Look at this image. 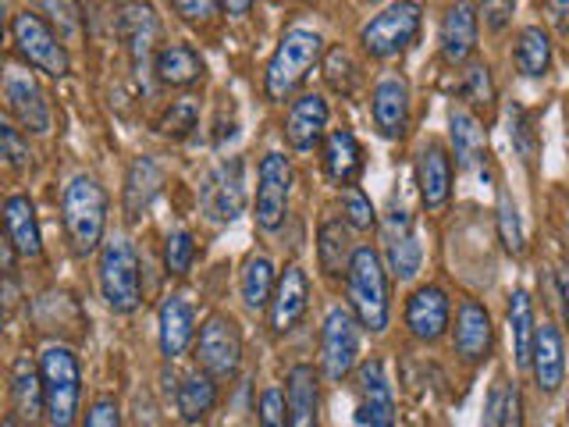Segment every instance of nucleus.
I'll list each match as a JSON object with an SVG mask.
<instances>
[{"label":"nucleus","mask_w":569,"mask_h":427,"mask_svg":"<svg viewBox=\"0 0 569 427\" xmlns=\"http://www.w3.org/2000/svg\"><path fill=\"white\" fill-rule=\"evenodd\" d=\"M61 218L68 242L79 257L93 254L103 246V228H107V192L93 175H76L64 186L61 196Z\"/></svg>","instance_id":"f257e3e1"},{"label":"nucleus","mask_w":569,"mask_h":427,"mask_svg":"<svg viewBox=\"0 0 569 427\" xmlns=\"http://www.w3.org/2000/svg\"><path fill=\"white\" fill-rule=\"evenodd\" d=\"M325 53V40L313 29H289L281 36V43L274 47L271 61H267L263 71V89L271 100H284L292 97L296 89L307 82V76L313 71V64Z\"/></svg>","instance_id":"f03ea898"},{"label":"nucleus","mask_w":569,"mask_h":427,"mask_svg":"<svg viewBox=\"0 0 569 427\" xmlns=\"http://www.w3.org/2000/svg\"><path fill=\"white\" fill-rule=\"evenodd\" d=\"M349 302H352V314L360 317V325L367 331H385L388 328V317H391V302H388V275H385V260L378 249L360 246L352 257L349 267Z\"/></svg>","instance_id":"7ed1b4c3"},{"label":"nucleus","mask_w":569,"mask_h":427,"mask_svg":"<svg viewBox=\"0 0 569 427\" xmlns=\"http://www.w3.org/2000/svg\"><path fill=\"white\" fill-rule=\"evenodd\" d=\"M43 391H47V420L50 427H71L82 403V370L79 356L68 346H47L40 356Z\"/></svg>","instance_id":"20e7f679"},{"label":"nucleus","mask_w":569,"mask_h":427,"mask_svg":"<svg viewBox=\"0 0 569 427\" xmlns=\"http://www.w3.org/2000/svg\"><path fill=\"white\" fill-rule=\"evenodd\" d=\"M100 296L114 314H132L142 302L139 257L124 236H111L100 246Z\"/></svg>","instance_id":"39448f33"},{"label":"nucleus","mask_w":569,"mask_h":427,"mask_svg":"<svg viewBox=\"0 0 569 427\" xmlns=\"http://www.w3.org/2000/svg\"><path fill=\"white\" fill-rule=\"evenodd\" d=\"M11 40H14V50L22 53V61L36 71H43V76L61 79L71 71L61 36L50 29V22H43L40 11H18L11 18Z\"/></svg>","instance_id":"423d86ee"},{"label":"nucleus","mask_w":569,"mask_h":427,"mask_svg":"<svg viewBox=\"0 0 569 427\" xmlns=\"http://www.w3.org/2000/svg\"><path fill=\"white\" fill-rule=\"evenodd\" d=\"M420 4L417 0H396V4H388L381 14H373L370 22L360 29V43L370 58H396L402 53L409 43L417 40L420 32Z\"/></svg>","instance_id":"0eeeda50"},{"label":"nucleus","mask_w":569,"mask_h":427,"mask_svg":"<svg viewBox=\"0 0 569 427\" xmlns=\"http://www.w3.org/2000/svg\"><path fill=\"white\" fill-rule=\"evenodd\" d=\"M196 360L213 378H236L242 364V331L231 314H210L196 338Z\"/></svg>","instance_id":"6e6552de"},{"label":"nucleus","mask_w":569,"mask_h":427,"mask_svg":"<svg viewBox=\"0 0 569 427\" xmlns=\"http://www.w3.org/2000/svg\"><path fill=\"white\" fill-rule=\"evenodd\" d=\"M360 317L346 307H331L320 328V364L331 381H342L360 367Z\"/></svg>","instance_id":"1a4fd4ad"},{"label":"nucleus","mask_w":569,"mask_h":427,"mask_svg":"<svg viewBox=\"0 0 569 427\" xmlns=\"http://www.w3.org/2000/svg\"><path fill=\"white\" fill-rule=\"evenodd\" d=\"M289 196H292V165L284 153H263L260 171H257V225L263 231H278L289 214Z\"/></svg>","instance_id":"9d476101"},{"label":"nucleus","mask_w":569,"mask_h":427,"mask_svg":"<svg viewBox=\"0 0 569 427\" xmlns=\"http://www.w3.org/2000/svg\"><path fill=\"white\" fill-rule=\"evenodd\" d=\"M200 203H203V214L213 225H228V221L239 218L242 207H246V182H242V160L239 157L221 160V165L203 178Z\"/></svg>","instance_id":"9b49d317"},{"label":"nucleus","mask_w":569,"mask_h":427,"mask_svg":"<svg viewBox=\"0 0 569 427\" xmlns=\"http://www.w3.org/2000/svg\"><path fill=\"white\" fill-rule=\"evenodd\" d=\"M449 317H452L449 296L438 285H420L406 302V328L417 342H438L449 331Z\"/></svg>","instance_id":"f8f14e48"},{"label":"nucleus","mask_w":569,"mask_h":427,"mask_svg":"<svg viewBox=\"0 0 569 427\" xmlns=\"http://www.w3.org/2000/svg\"><path fill=\"white\" fill-rule=\"evenodd\" d=\"M385 254H388V271L402 278V281H413L420 264H423V249L417 242V231H413V218L406 210H391L385 218Z\"/></svg>","instance_id":"ddd939ff"},{"label":"nucleus","mask_w":569,"mask_h":427,"mask_svg":"<svg viewBox=\"0 0 569 427\" xmlns=\"http://www.w3.org/2000/svg\"><path fill=\"white\" fill-rule=\"evenodd\" d=\"M328 100L320 93H302L299 100H292L289 115H284V139L296 153H310L313 147H320V139L328 132Z\"/></svg>","instance_id":"4468645a"},{"label":"nucleus","mask_w":569,"mask_h":427,"mask_svg":"<svg viewBox=\"0 0 569 427\" xmlns=\"http://www.w3.org/2000/svg\"><path fill=\"white\" fill-rule=\"evenodd\" d=\"M307 307H310V278H307V271H302L299 264L284 267L281 278H278V289L271 296V307H267V310H271V331L274 335H289L302 320V314H307Z\"/></svg>","instance_id":"2eb2a0df"},{"label":"nucleus","mask_w":569,"mask_h":427,"mask_svg":"<svg viewBox=\"0 0 569 427\" xmlns=\"http://www.w3.org/2000/svg\"><path fill=\"white\" fill-rule=\"evenodd\" d=\"M360 424L363 427H396V396L385 378L381 360H363L360 367Z\"/></svg>","instance_id":"dca6fc26"},{"label":"nucleus","mask_w":569,"mask_h":427,"mask_svg":"<svg viewBox=\"0 0 569 427\" xmlns=\"http://www.w3.org/2000/svg\"><path fill=\"white\" fill-rule=\"evenodd\" d=\"M118 36L124 40V47H129L132 61L147 64L157 36H160L157 11L147 4V0H121L118 4Z\"/></svg>","instance_id":"f3484780"},{"label":"nucleus","mask_w":569,"mask_h":427,"mask_svg":"<svg viewBox=\"0 0 569 427\" xmlns=\"http://www.w3.org/2000/svg\"><path fill=\"white\" fill-rule=\"evenodd\" d=\"M370 111H373V129L385 139H402L409 129V86L406 79H381L373 86L370 97Z\"/></svg>","instance_id":"a211bd4d"},{"label":"nucleus","mask_w":569,"mask_h":427,"mask_svg":"<svg viewBox=\"0 0 569 427\" xmlns=\"http://www.w3.org/2000/svg\"><path fill=\"white\" fill-rule=\"evenodd\" d=\"M4 100H8V111L26 125L29 132H50V103L47 93L40 89L32 76H18V71H8V82H4Z\"/></svg>","instance_id":"6ab92c4d"},{"label":"nucleus","mask_w":569,"mask_h":427,"mask_svg":"<svg viewBox=\"0 0 569 427\" xmlns=\"http://www.w3.org/2000/svg\"><path fill=\"white\" fill-rule=\"evenodd\" d=\"M477 29H480V18L473 0H456L449 4L441 18V53L449 64H462L470 61V53L477 50Z\"/></svg>","instance_id":"aec40b11"},{"label":"nucleus","mask_w":569,"mask_h":427,"mask_svg":"<svg viewBox=\"0 0 569 427\" xmlns=\"http://www.w3.org/2000/svg\"><path fill=\"white\" fill-rule=\"evenodd\" d=\"M157 328H160V352H164L168 360H178L196 338L192 302L182 292H171L157 310Z\"/></svg>","instance_id":"412c9836"},{"label":"nucleus","mask_w":569,"mask_h":427,"mask_svg":"<svg viewBox=\"0 0 569 427\" xmlns=\"http://www.w3.org/2000/svg\"><path fill=\"white\" fill-rule=\"evenodd\" d=\"M491 342H495L491 314L477 299H462V307L456 314V352L467 364H480L488 360Z\"/></svg>","instance_id":"4be33fe9"},{"label":"nucleus","mask_w":569,"mask_h":427,"mask_svg":"<svg viewBox=\"0 0 569 427\" xmlns=\"http://www.w3.org/2000/svg\"><path fill=\"white\" fill-rule=\"evenodd\" d=\"M417 186L427 210H441L452 196V157L438 142H427L417 160Z\"/></svg>","instance_id":"5701e85b"},{"label":"nucleus","mask_w":569,"mask_h":427,"mask_svg":"<svg viewBox=\"0 0 569 427\" xmlns=\"http://www.w3.org/2000/svg\"><path fill=\"white\" fill-rule=\"evenodd\" d=\"M530 370H533V381L551 396L559 391L562 378H566V349H562V331L556 325H541L538 338H533V352H530Z\"/></svg>","instance_id":"b1692460"},{"label":"nucleus","mask_w":569,"mask_h":427,"mask_svg":"<svg viewBox=\"0 0 569 427\" xmlns=\"http://www.w3.org/2000/svg\"><path fill=\"white\" fill-rule=\"evenodd\" d=\"M11 403H14V417H22L29 424L40 414H47L43 370L40 364H32L29 352L14 356V364H11Z\"/></svg>","instance_id":"393cba45"},{"label":"nucleus","mask_w":569,"mask_h":427,"mask_svg":"<svg viewBox=\"0 0 569 427\" xmlns=\"http://www.w3.org/2000/svg\"><path fill=\"white\" fill-rule=\"evenodd\" d=\"M289 427H317L320 420V374L310 364H296L284 381Z\"/></svg>","instance_id":"a878e982"},{"label":"nucleus","mask_w":569,"mask_h":427,"mask_svg":"<svg viewBox=\"0 0 569 427\" xmlns=\"http://www.w3.org/2000/svg\"><path fill=\"white\" fill-rule=\"evenodd\" d=\"M4 236L18 249V257L36 260L43 254V236H40V221H36V207L29 196L14 192L4 203Z\"/></svg>","instance_id":"bb28decb"},{"label":"nucleus","mask_w":569,"mask_h":427,"mask_svg":"<svg viewBox=\"0 0 569 427\" xmlns=\"http://www.w3.org/2000/svg\"><path fill=\"white\" fill-rule=\"evenodd\" d=\"M325 175L335 186H356V178L363 175V147L349 129H335L325 139Z\"/></svg>","instance_id":"cd10ccee"},{"label":"nucleus","mask_w":569,"mask_h":427,"mask_svg":"<svg viewBox=\"0 0 569 427\" xmlns=\"http://www.w3.org/2000/svg\"><path fill=\"white\" fill-rule=\"evenodd\" d=\"M153 71H157V79L164 82V86L186 89V86L203 79L207 64H203L200 50H196V47H189V43H168V47H160L153 53Z\"/></svg>","instance_id":"c85d7f7f"},{"label":"nucleus","mask_w":569,"mask_h":427,"mask_svg":"<svg viewBox=\"0 0 569 427\" xmlns=\"http://www.w3.org/2000/svg\"><path fill=\"white\" fill-rule=\"evenodd\" d=\"M164 186V171L153 157H136L129 175H124V214L129 221H139L142 210L153 203V196Z\"/></svg>","instance_id":"c756f323"},{"label":"nucleus","mask_w":569,"mask_h":427,"mask_svg":"<svg viewBox=\"0 0 569 427\" xmlns=\"http://www.w3.org/2000/svg\"><path fill=\"white\" fill-rule=\"evenodd\" d=\"M449 136H452V150H456V160L459 168H477L480 160H485V150H488V132L485 125L477 121L473 111L467 107H452L449 115Z\"/></svg>","instance_id":"7c9ffc66"},{"label":"nucleus","mask_w":569,"mask_h":427,"mask_svg":"<svg viewBox=\"0 0 569 427\" xmlns=\"http://www.w3.org/2000/svg\"><path fill=\"white\" fill-rule=\"evenodd\" d=\"M352 246V231L346 221H325L317 231V257H320V271L338 278V275H349L352 257H356Z\"/></svg>","instance_id":"2f4dec72"},{"label":"nucleus","mask_w":569,"mask_h":427,"mask_svg":"<svg viewBox=\"0 0 569 427\" xmlns=\"http://www.w3.org/2000/svg\"><path fill=\"white\" fill-rule=\"evenodd\" d=\"M218 378L207 370H192L182 378V385H178L174 391V403H178V414H182V420L196 424L203 420L213 406H218V385H213Z\"/></svg>","instance_id":"473e14b6"},{"label":"nucleus","mask_w":569,"mask_h":427,"mask_svg":"<svg viewBox=\"0 0 569 427\" xmlns=\"http://www.w3.org/2000/svg\"><path fill=\"white\" fill-rule=\"evenodd\" d=\"M242 302L249 310H263V307H271V296L278 289V278H274V264L271 257H263V254H249L246 264H242Z\"/></svg>","instance_id":"72a5a7b5"},{"label":"nucleus","mask_w":569,"mask_h":427,"mask_svg":"<svg viewBox=\"0 0 569 427\" xmlns=\"http://www.w3.org/2000/svg\"><path fill=\"white\" fill-rule=\"evenodd\" d=\"M512 61L520 68V76L527 79H541L548 76L551 68V40L541 26H527L516 36V50H512Z\"/></svg>","instance_id":"f704fd0d"},{"label":"nucleus","mask_w":569,"mask_h":427,"mask_svg":"<svg viewBox=\"0 0 569 427\" xmlns=\"http://www.w3.org/2000/svg\"><path fill=\"white\" fill-rule=\"evenodd\" d=\"M509 328H512V352L516 364L530 367L533 338H538V325H533V302L523 289H516L509 299Z\"/></svg>","instance_id":"c9c22d12"},{"label":"nucleus","mask_w":569,"mask_h":427,"mask_svg":"<svg viewBox=\"0 0 569 427\" xmlns=\"http://www.w3.org/2000/svg\"><path fill=\"white\" fill-rule=\"evenodd\" d=\"M485 427H523V399L516 385L495 381L485 409Z\"/></svg>","instance_id":"e433bc0d"},{"label":"nucleus","mask_w":569,"mask_h":427,"mask_svg":"<svg viewBox=\"0 0 569 427\" xmlns=\"http://www.w3.org/2000/svg\"><path fill=\"white\" fill-rule=\"evenodd\" d=\"M196 121H200V107H196L192 97H182V100H174L164 118L157 121V129L160 136H171V139H186L192 129H196Z\"/></svg>","instance_id":"4c0bfd02"},{"label":"nucleus","mask_w":569,"mask_h":427,"mask_svg":"<svg viewBox=\"0 0 569 427\" xmlns=\"http://www.w3.org/2000/svg\"><path fill=\"white\" fill-rule=\"evenodd\" d=\"M192 260H196V239L192 231L178 228L164 239V264H168V275H189L192 271Z\"/></svg>","instance_id":"58836bf2"},{"label":"nucleus","mask_w":569,"mask_h":427,"mask_svg":"<svg viewBox=\"0 0 569 427\" xmlns=\"http://www.w3.org/2000/svg\"><path fill=\"white\" fill-rule=\"evenodd\" d=\"M498 236H502V246L509 249L512 257L523 254V225H520V214H516V203L509 200V192L498 196Z\"/></svg>","instance_id":"ea45409f"},{"label":"nucleus","mask_w":569,"mask_h":427,"mask_svg":"<svg viewBox=\"0 0 569 427\" xmlns=\"http://www.w3.org/2000/svg\"><path fill=\"white\" fill-rule=\"evenodd\" d=\"M342 214H346V225L356 231H370L378 225V214H373L367 192L360 186H346L342 189Z\"/></svg>","instance_id":"a19ab883"},{"label":"nucleus","mask_w":569,"mask_h":427,"mask_svg":"<svg viewBox=\"0 0 569 427\" xmlns=\"http://www.w3.org/2000/svg\"><path fill=\"white\" fill-rule=\"evenodd\" d=\"M459 93L467 97L473 107H491L495 103V82H491L488 64H470L467 71H462Z\"/></svg>","instance_id":"79ce46f5"},{"label":"nucleus","mask_w":569,"mask_h":427,"mask_svg":"<svg viewBox=\"0 0 569 427\" xmlns=\"http://www.w3.org/2000/svg\"><path fill=\"white\" fill-rule=\"evenodd\" d=\"M509 139H512L516 153H520L527 165L538 157V132H533V121H530V115L523 111V107H509Z\"/></svg>","instance_id":"37998d69"},{"label":"nucleus","mask_w":569,"mask_h":427,"mask_svg":"<svg viewBox=\"0 0 569 427\" xmlns=\"http://www.w3.org/2000/svg\"><path fill=\"white\" fill-rule=\"evenodd\" d=\"M257 420L260 427H289V399L278 385H267L260 406H257Z\"/></svg>","instance_id":"c03bdc74"},{"label":"nucleus","mask_w":569,"mask_h":427,"mask_svg":"<svg viewBox=\"0 0 569 427\" xmlns=\"http://www.w3.org/2000/svg\"><path fill=\"white\" fill-rule=\"evenodd\" d=\"M0 150H4V165L11 171H26L29 168V142L18 136L14 125H0Z\"/></svg>","instance_id":"a18cd8bd"},{"label":"nucleus","mask_w":569,"mask_h":427,"mask_svg":"<svg viewBox=\"0 0 569 427\" xmlns=\"http://www.w3.org/2000/svg\"><path fill=\"white\" fill-rule=\"evenodd\" d=\"M36 11L47 14L50 22H58V29L64 32H79V8L71 0H32Z\"/></svg>","instance_id":"49530a36"},{"label":"nucleus","mask_w":569,"mask_h":427,"mask_svg":"<svg viewBox=\"0 0 569 427\" xmlns=\"http://www.w3.org/2000/svg\"><path fill=\"white\" fill-rule=\"evenodd\" d=\"M328 82H331V89H342V93H349L352 89V76H356V64H352V58L346 50H331L328 53Z\"/></svg>","instance_id":"de8ad7c7"},{"label":"nucleus","mask_w":569,"mask_h":427,"mask_svg":"<svg viewBox=\"0 0 569 427\" xmlns=\"http://www.w3.org/2000/svg\"><path fill=\"white\" fill-rule=\"evenodd\" d=\"M82 427H121V409H118V403L111 396L93 399V406H89Z\"/></svg>","instance_id":"09e8293b"},{"label":"nucleus","mask_w":569,"mask_h":427,"mask_svg":"<svg viewBox=\"0 0 569 427\" xmlns=\"http://www.w3.org/2000/svg\"><path fill=\"white\" fill-rule=\"evenodd\" d=\"M171 8L186 18V22H210L213 11L221 8V0H171Z\"/></svg>","instance_id":"8fccbe9b"},{"label":"nucleus","mask_w":569,"mask_h":427,"mask_svg":"<svg viewBox=\"0 0 569 427\" xmlns=\"http://www.w3.org/2000/svg\"><path fill=\"white\" fill-rule=\"evenodd\" d=\"M480 11H485V26L491 32H502L512 22L516 0H485V4H480Z\"/></svg>","instance_id":"3c124183"},{"label":"nucleus","mask_w":569,"mask_h":427,"mask_svg":"<svg viewBox=\"0 0 569 427\" xmlns=\"http://www.w3.org/2000/svg\"><path fill=\"white\" fill-rule=\"evenodd\" d=\"M545 11L551 26L559 32H569V0H545Z\"/></svg>","instance_id":"603ef678"},{"label":"nucleus","mask_w":569,"mask_h":427,"mask_svg":"<svg viewBox=\"0 0 569 427\" xmlns=\"http://www.w3.org/2000/svg\"><path fill=\"white\" fill-rule=\"evenodd\" d=\"M556 285H559V307H562V317H566V325H569V267H559Z\"/></svg>","instance_id":"864d4df0"},{"label":"nucleus","mask_w":569,"mask_h":427,"mask_svg":"<svg viewBox=\"0 0 569 427\" xmlns=\"http://www.w3.org/2000/svg\"><path fill=\"white\" fill-rule=\"evenodd\" d=\"M221 8L231 18H242V14H249V8H253V0H221Z\"/></svg>","instance_id":"5fc2aeb1"},{"label":"nucleus","mask_w":569,"mask_h":427,"mask_svg":"<svg viewBox=\"0 0 569 427\" xmlns=\"http://www.w3.org/2000/svg\"><path fill=\"white\" fill-rule=\"evenodd\" d=\"M4 427H22V417H14V414L4 417Z\"/></svg>","instance_id":"6e6d98bb"},{"label":"nucleus","mask_w":569,"mask_h":427,"mask_svg":"<svg viewBox=\"0 0 569 427\" xmlns=\"http://www.w3.org/2000/svg\"><path fill=\"white\" fill-rule=\"evenodd\" d=\"M302 4H313V0H302Z\"/></svg>","instance_id":"4d7b16f0"}]
</instances>
